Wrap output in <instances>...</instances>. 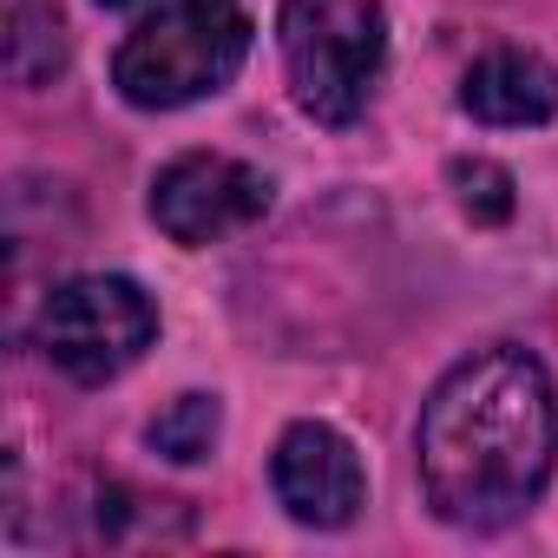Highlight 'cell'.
I'll use <instances>...</instances> for the list:
<instances>
[{"label": "cell", "instance_id": "obj_11", "mask_svg": "<svg viewBox=\"0 0 558 558\" xmlns=\"http://www.w3.org/2000/svg\"><path fill=\"white\" fill-rule=\"evenodd\" d=\"M99 8H132V0H99Z\"/></svg>", "mask_w": 558, "mask_h": 558}, {"label": "cell", "instance_id": "obj_5", "mask_svg": "<svg viewBox=\"0 0 558 558\" xmlns=\"http://www.w3.org/2000/svg\"><path fill=\"white\" fill-rule=\"evenodd\" d=\"M263 217H269V178L230 151H178L151 178V223L184 250L243 236Z\"/></svg>", "mask_w": 558, "mask_h": 558}, {"label": "cell", "instance_id": "obj_6", "mask_svg": "<svg viewBox=\"0 0 558 558\" xmlns=\"http://www.w3.org/2000/svg\"><path fill=\"white\" fill-rule=\"evenodd\" d=\"M269 486L296 525L310 532H342L368 506V466L355 440L329 421H290L269 453Z\"/></svg>", "mask_w": 558, "mask_h": 558}, {"label": "cell", "instance_id": "obj_10", "mask_svg": "<svg viewBox=\"0 0 558 558\" xmlns=\"http://www.w3.org/2000/svg\"><path fill=\"white\" fill-rule=\"evenodd\" d=\"M453 191H460V210L473 223H506L512 217V171L493 165V158H453Z\"/></svg>", "mask_w": 558, "mask_h": 558}, {"label": "cell", "instance_id": "obj_2", "mask_svg": "<svg viewBox=\"0 0 558 558\" xmlns=\"http://www.w3.org/2000/svg\"><path fill=\"white\" fill-rule=\"evenodd\" d=\"M250 8L243 0H158L132 21L112 53V86L138 112H178L217 99L250 60Z\"/></svg>", "mask_w": 558, "mask_h": 558}, {"label": "cell", "instance_id": "obj_3", "mask_svg": "<svg viewBox=\"0 0 558 558\" xmlns=\"http://www.w3.org/2000/svg\"><path fill=\"white\" fill-rule=\"evenodd\" d=\"M276 47H283V80L303 119L342 132L368 112L388 66V8L381 0H283Z\"/></svg>", "mask_w": 558, "mask_h": 558}, {"label": "cell", "instance_id": "obj_7", "mask_svg": "<svg viewBox=\"0 0 558 558\" xmlns=\"http://www.w3.org/2000/svg\"><path fill=\"white\" fill-rule=\"evenodd\" d=\"M460 112L480 125H551L558 119V66L532 47H493L466 66Z\"/></svg>", "mask_w": 558, "mask_h": 558}, {"label": "cell", "instance_id": "obj_4", "mask_svg": "<svg viewBox=\"0 0 558 558\" xmlns=\"http://www.w3.org/2000/svg\"><path fill=\"white\" fill-rule=\"evenodd\" d=\"M158 342V303L132 276H66L60 290L40 296L34 349L80 388L119 381L145 349Z\"/></svg>", "mask_w": 558, "mask_h": 558}, {"label": "cell", "instance_id": "obj_8", "mask_svg": "<svg viewBox=\"0 0 558 558\" xmlns=\"http://www.w3.org/2000/svg\"><path fill=\"white\" fill-rule=\"evenodd\" d=\"M60 73H66L60 0H8V80L34 93V86H53Z\"/></svg>", "mask_w": 558, "mask_h": 558}, {"label": "cell", "instance_id": "obj_9", "mask_svg": "<svg viewBox=\"0 0 558 558\" xmlns=\"http://www.w3.org/2000/svg\"><path fill=\"white\" fill-rule=\"evenodd\" d=\"M217 434H223V408H217V395H178V401L145 427L151 453H165V460H178V466L210 460Z\"/></svg>", "mask_w": 558, "mask_h": 558}, {"label": "cell", "instance_id": "obj_1", "mask_svg": "<svg viewBox=\"0 0 558 558\" xmlns=\"http://www.w3.org/2000/svg\"><path fill=\"white\" fill-rule=\"evenodd\" d=\"M414 466L427 512L453 532L519 525L558 466V388L519 342L460 355L421 401Z\"/></svg>", "mask_w": 558, "mask_h": 558}]
</instances>
